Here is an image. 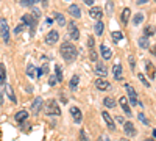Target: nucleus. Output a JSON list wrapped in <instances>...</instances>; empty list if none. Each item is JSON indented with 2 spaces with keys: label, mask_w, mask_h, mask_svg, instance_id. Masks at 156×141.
Returning <instances> with one entry per match:
<instances>
[{
  "label": "nucleus",
  "mask_w": 156,
  "mask_h": 141,
  "mask_svg": "<svg viewBox=\"0 0 156 141\" xmlns=\"http://www.w3.org/2000/svg\"><path fill=\"white\" fill-rule=\"evenodd\" d=\"M59 52H61V57L66 60L67 63H72L75 58H76V55H78V52H76V47L72 44V43H62L61 44V49H59Z\"/></svg>",
  "instance_id": "obj_1"
},
{
  "label": "nucleus",
  "mask_w": 156,
  "mask_h": 141,
  "mask_svg": "<svg viewBox=\"0 0 156 141\" xmlns=\"http://www.w3.org/2000/svg\"><path fill=\"white\" fill-rule=\"evenodd\" d=\"M45 114L48 116H59L61 114V110L56 104V100H48L47 105H45Z\"/></svg>",
  "instance_id": "obj_2"
},
{
  "label": "nucleus",
  "mask_w": 156,
  "mask_h": 141,
  "mask_svg": "<svg viewBox=\"0 0 156 141\" xmlns=\"http://www.w3.org/2000/svg\"><path fill=\"white\" fill-rule=\"evenodd\" d=\"M36 22H37V17L31 16V14H25L22 17V24H27L28 27H30V33L33 35L34 33V28H36Z\"/></svg>",
  "instance_id": "obj_3"
},
{
  "label": "nucleus",
  "mask_w": 156,
  "mask_h": 141,
  "mask_svg": "<svg viewBox=\"0 0 156 141\" xmlns=\"http://www.w3.org/2000/svg\"><path fill=\"white\" fill-rule=\"evenodd\" d=\"M0 32H2V38L5 43H9V28H8V24L5 19L0 20Z\"/></svg>",
  "instance_id": "obj_4"
},
{
  "label": "nucleus",
  "mask_w": 156,
  "mask_h": 141,
  "mask_svg": "<svg viewBox=\"0 0 156 141\" xmlns=\"http://www.w3.org/2000/svg\"><path fill=\"white\" fill-rule=\"evenodd\" d=\"M123 132L126 136H136L137 135V130L133 122H123Z\"/></svg>",
  "instance_id": "obj_5"
},
{
  "label": "nucleus",
  "mask_w": 156,
  "mask_h": 141,
  "mask_svg": "<svg viewBox=\"0 0 156 141\" xmlns=\"http://www.w3.org/2000/svg\"><path fill=\"white\" fill-rule=\"evenodd\" d=\"M125 89H126V93H128L129 100H131V105H137V94L134 91V88L131 85H125Z\"/></svg>",
  "instance_id": "obj_6"
},
{
  "label": "nucleus",
  "mask_w": 156,
  "mask_h": 141,
  "mask_svg": "<svg viewBox=\"0 0 156 141\" xmlns=\"http://www.w3.org/2000/svg\"><path fill=\"white\" fill-rule=\"evenodd\" d=\"M58 39H59V33H58L56 30H50V32L45 35V43H47V44H55Z\"/></svg>",
  "instance_id": "obj_7"
},
{
  "label": "nucleus",
  "mask_w": 156,
  "mask_h": 141,
  "mask_svg": "<svg viewBox=\"0 0 156 141\" xmlns=\"http://www.w3.org/2000/svg\"><path fill=\"white\" fill-rule=\"evenodd\" d=\"M101 118L105 119V122H106V125H108V129L114 132V130H115V124H114V121H112V116H111V114L106 113V111H103V113H101Z\"/></svg>",
  "instance_id": "obj_8"
},
{
  "label": "nucleus",
  "mask_w": 156,
  "mask_h": 141,
  "mask_svg": "<svg viewBox=\"0 0 156 141\" xmlns=\"http://www.w3.org/2000/svg\"><path fill=\"white\" fill-rule=\"evenodd\" d=\"M69 36L72 38L73 41H76L78 38H80V32H78L75 22H69Z\"/></svg>",
  "instance_id": "obj_9"
},
{
  "label": "nucleus",
  "mask_w": 156,
  "mask_h": 141,
  "mask_svg": "<svg viewBox=\"0 0 156 141\" xmlns=\"http://www.w3.org/2000/svg\"><path fill=\"white\" fill-rule=\"evenodd\" d=\"M42 104H44L42 97H36V99L33 100V104H31V111H33L34 114H37L39 111H41V108H42Z\"/></svg>",
  "instance_id": "obj_10"
},
{
  "label": "nucleus",
  "mask_w": 156,
  "mask_h": 141,
  "mask_svg": "<svg viewBox=\"0 0 156 141\" xmlns=\"http://www.w3.org/2000/svg\"><path fill=\"white\" fill-rule=\"evenodd\" d=\"M95 86H97V89L106 91V89L111 88V83H109L108 80H105V79H97V80H95Z\"/></svg>",
  "instance_id": "obj_11"
},
{
  "label": "nucleus",
  "mask_w": 156,
  "mask_h": 141,
  "mask_svg": "<svg viewBox=\"0 0 156 141\" xmlns=\"http://www.w3.org/2000/svg\"><path fill=\"white\" fill-rule=\"evenodd\" d=\"M70 114H72V118H73V121H75L76 124H80V122H81V119H83L81 111L78 110L76 107H70Z\"/></svg>",
  "instance_id": "obj_12"
},
{
  "label": "nucleus",
  "mask_w": 156,
  "mask_h": 141,
  "mask_svg": "<svg viewBox=\"0 0 156 141\" xmlns=\"http://www.w3.org/2000/svg\"><path fill=\"white\" fill-rule=\"evenodd\" d=\"M119 104H120V107L123 108V111L128 114V116H129V114H131V108H129V104H128V99L126 97H120L119 99Z\"/></svg>",
  "instance_id": "obj_13"
},
{
  "label": "nucleus",
  "mask_w": 156,
  "mask_h": 141,
  "mask_svg": "<svg viewBox=\"0 0 156 141\" xmlns=\"http://www.w3.org/2000/svg\"><path fill=\"white\" fill-rule=\"evenodd\" d=\"M100 50H101V57L105 58V60H109V58L112 57V50H111L109 47H106L105 44H103V46L100 47Z\"/></svg>",
  "instance_id": "obj_14"
},
{
  "label": "nucleus",
  "mask_w": 156,
  "mask_h": 141,
  "mask_svg": "<svg viewBox=\"0 0 156 141\" xmlns=\"http://www.w3.org/2000/svg\"><path fill=\"white\" fill-rule=\"evenodd\" d=\"M69 13L73 16V17H81V9L78 5H70L69 6Z\"/></svg>",
  "instance_id": "obj_15"
},
{
  "label": "nucleus",
  "mask_w": 156,
  "mask_h": 141,
  "mask_svg": "<svg viewBox=\"0 0 156 141\" xmlns=\"http://www.w3.org/2000/svg\"><path fill=\"white\" fill-rule=\"evenodd\" d=\"M16 121L17 122H25V121H27V118H28V113L27 111H25V110H20V111H17L16 113Z\"/></svg>",
  "instance_id": "obj_16"
},
{
  "label": "nucleus",
  "mask_w": 156,
  "mask_h": 141,
  "mask_svg": "<svg viewBox=\"0 0 156 141\" xmlns=\"http://www.w3.org/2000/svg\"><path fill=\"white\" fill-rule=\"evenodd\" d=\"M89 14H90V17H92V19H97V20H98V19L101 17V9L97 8V6H94V8H90Z\"/></svg>",
  "instance_id": "obj_17"
},
{
  "label": "nucleus",
  "mask_w": 156,
  "mask_h": 141,
  "mask_svg": "<svg viewBox=\"0 0 156 141\" xmlns=\"http://www.w3.org/2000/svg\"><path fill=\"white\" fill-rule=\"evenodd\" d=\"M129 14H131V11H129V8H125V9L122 11L120 20H122V24H123V25H126V24H128V20H129Z\"/></svg>",
  "instance_id": "obj_18"
},
{
  "label": "nucleus",
  "mask_w": 156,
  "mask_h": 141,
  "mask_svg": "<svg viewBox=\"0 0 156 141\" xmlns=\"http://www.w3.org/2000/svg\"><path fill=\"white\" fill-rule=\"evenodd\" d=\"M112 71H114V77H115V79L120 80V75H122V66H120V63H115Z\"/></svg>",
  "instance_id": "obj_19"
},
{
  "label": "nucleus",
  "mask_w": 156,
  "mask_h": 141,
  "mask_svg": "<svg viewBox=\"0 0 156 141\" xmlns=\"http://www.w3.org/2000/svg\"><path fill=\"white\" fill-rule=\"evenodd\" d=\"M145 66H147V72H148V75H150V79H154V77H156V72H154V66L151 65L150 61H145Z\"/></svg>",
  "instance_id": "obj_20"
},
{
  "label": "nucleus",
  "mask_w": 156,
  "mask_h": 141,
  "mask_svg": "<svg viewBox=\"0 0 156 141\" xmlns=\"http://www.w3.org/2000/svg\"><path fill=\"white\" fill-rule=\"evenodd\" d=\"M95 74H98V75H108V69L103 66V65H97V68H95Z\"/></svg>",
  "instance_id": "obj_21"
},
{
  "label": "nucleus",
  "mask_w": 156,
  "mask_h": 141,
  "mask_svg": "<svg viewBox=\"0 0 156 141\" xmlns=\"http://www.w3.org/2000/svg\"><path fill=\"white\" fill-rule=\"evenodd\" d=\"M103 104H105L108 108H114L115 107V100L112 97H105V99H103Z\"/></svg>",
  "instance_id": "obj_22"
},
{
  "label": "nucleus",
  "mask_w": 156,
  "mask_h": 141,
  "mask_svg": "<svg viewBox=\"0 0 156 141\" xmlns=\"http://www.w3.org/2000/svg\"><path fill=\"white\" fill-rule=\"evenodd\" d=\"M5 93L8 94V97L11 99V102H16V96H14V93H12V88H11L9 85L5 86Z\"/></svg>",
  "instance_id": "obj_23"
},
{
  "label": "nucleus",
  "mask_w": 156,
  "mask_h": 141,
  "mask_svg": "<svg viewBox=\"0 0 156 141\" xmlns=\"http://www.w3.org/2000/svg\"><path fill=\"white\" fill-rule=\"evenodd\" d=\"M139 47H142V49H148L150 47V43L147 39V36H142L139 39Z\"/></svg>",
  "instance_id": "obj_24"
},
{
  "label": "nucleus",
  "mask_w": 156,
  "mask_h": 141,
  "mask_svg": "<svg viewBox=\"0 0 156 141\" xmlns=\"http://www.w3.org/2000/svg\"><path fill=\"white\" fill-rule=\"evenodd\" d=\"M55 77H56L58 82H62V71H61V66L59 65L55 66Z\"/></svg>",
  "instance_id": "obj_25"
},
{
  "label": "nucleus",
  "mask_w": 156,
  "mask_h": 141,
  "mask_svg": "<svg viewBox=\"0 0 156 141\" xmlns=\"http://www.w3.org/2000/svg\"><path fill=\"white\" fill-rule=\"evenodd\" d=\"M37 2H41V0H20V5L22 6H33V5H36Z\"/></svg>",
  "instance_id": "obj_26"
},
{
  "label": "nucleus",
  "mask_w": 156,
  "mask_h": 141,
  "mask_svg": "<svg viewBox=\"0 0 156 141\" xmlns=\"http://www.w3.org/2000/svg\"><path fill=\"white\" fill-rule=\"evenodd\" d=\"M103 28H105V25L98 20L97 25H95V28H94V30H95V35H97V36H101V35H103Z\"/></svg>",
  "instance_id": "obj_27"
},
{
  "label": "nucleus",
  "mask_w": 156,
  "mask_h": 141,
  "mask_svg": "<svg viewBox=\"0 0 156 141\" xmlns=\"http://www.w3.org/2000/svg\"><path fill=\"white\" fill-rule=\"evenodd\" d=\"M111 36H112V39H114L115 43H119L120 39H123V33H122V32H112Z\"/></svg>",
  "instance_id": "obj_28"
},
{
  "label": "nucleus",
  "mask_w": 156,
  "mask_h": 141,
  "mask_svg": "<svg viewBox=\"0 0 156 141\" xmlns=\"http://www.w3.org/2000/svg\"><path fill=\"white\" fill-rule=\"evenodd\" d=\"M154 32H156V28L153 27V25H147L145 30H144V35L145 36H151V35H154Z\"/></svg>",
  "instance_id": "obj_29"
},
{
  "label": "nucleus",
  "mask_w": 156,
  "mask_h": 141,
  "mask_svg": "<svg viewBox=\"0 0 156 141\" xmlns=\"http://www.w3.org/2000/svg\"><path fill=\"white\" fill-rule=\"evenodd\" d=\"M55 19L59 25H66V19H64V16L61 14V13H55Z\"/></svg>",
  "instance_id": "obj_30"
},
{
  "label": "nucleus",
  "mask_w": 156,
  "mask_h": 141,
  "mask_svg": "<svg viewBox=\"0 0 156 141\" xmlns=\"http://www.w3.org/2000/svg\"><path fill=\"white\" fill-rule=\"evenodd\" d=\"M142 20H144V14H142V13H137V14L133 17V24L134 25H139Z\"/></svg>",
  "instance_id": "obj_31"
},
{
  "label": "nucleus",
  "mask_w": 156,
  "mask_h": 141,
  "mask_svg": "<svg viewBox=\"0 0 156 141\" xmlns=\"http://www.w3.org/2000/svg\"><path fill=\"white\" fill-rule=\"evenodd\" d=\"M78 82H80V77H78V75H73V77H72V80H70V88L75 89L76 85H78Z\"/></svg>",
  "instance_id": "obj_32"
},
{
  "label": "nucleus",
  "mask_w": 156,
  "mask_h": 141,
  "mask_svg": "<svg viewBox=\"0 0 156 141\" xmlns=\"http://www.w3.org/2000/svg\"><path fill=\"white\" fill-rule=\"evenodd\" d=\"M5 79H6V75H5V66L0 65V83H2Z\"/></svg>",
  "instance_id": "obj_33"
},
{
  "label": "nucleus",
  "mask_w": 156,
  "mask_h": 141,
  "mask_svg": "<svg viewBox=\"0 0 156 141\" xmlns=\"http://www.w3.org/2000/svg\"><path fill=\"white\" fill-rule=\"evenodd\" d=\"M137 77H139V80H140V82H142V83H144V86H147V88H148V86H150V83H148V82H147V80H145V77H144V74H139V75H137Z\"/></svg>",
  "instance_id": "obj_34"
},
{
  "label": "nucleus",
  "mask_w": 156,
  "mask_h": 141,
  "mask_svg": "<svg viewBox=\"0 0 156 141\" xmlns=\"http://www.w3.org/2000/svg\"><path fill=\"white\" fill-rule=\"evenodd\" d=\"M27 75L33 79V77H34V66H28V69H27Z\"/></svg>",
  "instance_id": "obj_35"
},
{
  "label": "nucleus",
  "mask_w": 156,
  "mask_h": 141,
  "mask_svg": "<svg viewBox=\"0 0 156 141\" xmlns=\"http://www.w3.org/2000/svg\"><path fill=\"white\" fill-rule=\"evenodd\" d=\"M80 141H89V138H87L84 130H80Z\"/></svg>",
  "instance_id": "obj_36"
},
{
  "label": "nucleus",
  "mask_w": 156,
  "mask_h": 141,
  "mask_svg": "<svg viewBox=\"0 0 156 141\" xmlns=\"http://www.w3.org/2000/svg\"><path fill=\"white\" fill-rule=\"evenodd\" d=\"M137 118H139V121H140V122H144L145 125L148 124V119H147V118L144 116V113H139V116H137Z\"/></svg>",
  "instance_id": "obj_37"
},
{
  "label": "nucleus",
  "mask_w": 156,
  "mask_h": 141,
  "mask_svg": "<svg viewBox=\"0 0 156 141\" xmlns=\"http://www.w3.org/2000/svg\"><path fill=\"white\" fill-rule=\"evenodd\" d=\"M128 63H129V66H131V69H134V66H136V60H134V57H133V55L128 58Z\"/></svg>",
  "instance_id": "obj_38"
},
{
  "label": "nucleus",
  "mask_w": 156,
  "mask_h": 141,
  "mask_svg": "<svg viewBox=\"0 0 156 141\" xmlns=\"http://www.w3.org/2000/svg\"><path fill=\"white\" fill-rule=\"evenodd\" d=\"M22 30H23V24H19V25H17V27H16V28H14V32H16V33H17V35H19V33H20V32H22Z\"/></svg>",
  "instance_id": "obj_39"
},
{
  "label": "nucleus",
  "mask_w": 156,
  "mask_h": 141,
  "mask_svg": "<svg viewBox=\"0 0 156 141\" xmlns=\"http://www.w3.org/2000/svg\"><path fill=\"white\" fill-rule=\"evenodd\" d=\"M87 46H89L90 49L94 47V38H92V36H89V39H87Z\"/></svg>",
  "instance_id": "obj_40"
},
{
  "label": "nucleus",
  "mask_w": 156,
  "mask_h": 141,
  "mask_svg": "<svg viewBox=\"0 0 156 141\" xmlns=\"http://www.w3.org/2000/svg\"><path fill=\"white\" fill-rule=\"evenodd\" d=\"M97 141H109V138H108L106 135H100V136L97 138Z\"/></svg>",
  "instance_id": "obj_41"
},
{
  "label": "nucleus",
  "mask_w": 156,
  "mask_h": 141,
  "mask_svg": "<svg viewBox=\"0 0 156 141\" xmlns=\"http://www.w3.org/2000/svg\"><path fill=\"white\" fill-rule=\"evenodd\" d=\"M56 82H58V80H56V77H55V75H53V77H50V82H48V83H50V85H51V86H53V85H55V83H56Z\"/></svg>",
  "instance_id": "obj_42"
},
{
  "label": "nucleus",
  "mask_w": 156,
  "mask_h": 141,
  "mask_svg": "<svg viewBox=\"0 0 156 141\" xmlns=\"http://www.w3.org/2000/svg\"><path fill=\"white\" fill-rule=\"evenodd\" d=\"M115 121L119 122V124H123L125 122V119H123V116H115Z\"/></svg>",
  "instance_id": "obj_43"
},
{
  "label": "nucleus",
  "mask_w": 156,
  "mask_h": 141,
  "mask_svg": "<svg viewBox=\"0 0 156 141\" xmlns=\"http://www.w3.org/2000/svg\"><path fill=\"white\" fill-rule=\"evenodd\" d=\"M90 60H92V61H97V54H95V50H94V52H90Z\"/></svg>",
  "instance_id": "obj_44"
},
{
  "label": "nucleus",
  "mask_w": 156,
  "mask_h": 141,
  "mask_svg": "<svg viewBox=\"0 0 156 141\" xmlns=\"http://www.w3.org/2000/svg\"><path fill=\"white\" fill-rule=\"evenodd\" d=\"M84 3H86V5H90V6H92V5H94V0H84Z\"/></svg>",
  "instance_id": "obj_45"
},
{
  "label": "nucleus",
  "mask_w": 156,
  "mask_h": 141,
  "mask_svg": "<svg viewBox=\"0 0 156 141\" xmlns=\"http://www.w3.org/2000/svg\"><path fill=\"white\" fill-rule=\"evenodd\" d=\"M148 0H137V5H144V3H147Z\"/></svg>",
  "instance_id": "obj_46"
},
{
  "label": "nucleus",
  "mask_w": 156,
  "mask_h": 141,
  "mask_svg": "<svg viewBox=\"0 0 156 141\" xmlns=\"http://www.w3.org/2000/svg\"><path fill=\"white\" fill-rule=\"evenodd\" d=\"M145 141H153V139H145Z\"/></svg>",
  "instance_id": "obj_47"
},
{
  "label": "nucleus",
  "mask_w": 156,
  "mask_h": 141,
  "mask_svg": "<svg viewBox=\"0 0 156 141\" xmlns=\"http://www.w3.org/2000/svg\"><path fill=\"white\" fill-rule=\"evenodd\" d=\"M122 141H128V139H122Z\"/></svg>",
  "instance_id": "obj_48"
},
{
  "label": "nucleus",
  "mask_w": 156,
  "mask_h": 141,
  "mask_svg": "<svg viewBox=\"0 0 156 141\" xmlns=\"http://www.w3.org/2000/svg\"><path fill=\"white\" fill-rule=\"evenodd\" d=\"M154 2H156V0H154Z\"/></svg>",
  "instance_id": "obj_49"
}]
</instances>
